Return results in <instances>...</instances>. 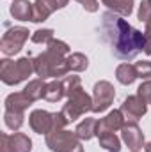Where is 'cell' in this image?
Instances as JSON below:
<instances>
[{"mask_svg":"<svg viewBox=\"0 0 151 152\" xmlns=\"http://www.w3.org/2000/svg\"><path fill=\"white\" fill-rule=\"evenodd\" d=\"M101 32L103 39L110 44L114 55L121 60H133L139 51H144L146 44V32L135 30L123 16L115 14L112 11H107L101 14Z\"/></svg>","mask_w":151,"mask_h":152,"instance_id":"1","label":"cell"},{"mask_svg":"<svg viewBox=\"0 0 151 152\" xmlns=\"http://www.w3.org/2000/svg\"><path fill=\"white\" fill-rule=\"evenodd\" d=\"M34 64H36V75L41 80H44V78H61V76H66V73L70 71L66 58L62 55L55 53V51H50V50H44V53L36 57Z\"/></svg>","mask_w":151,"mask_h":152,"instance_id":"2","label":"cell"},{"mask_svg":"<svg viewBox=\"0 0 151 152\" xmlns=\"http://www.w3.org/2000/svg\"><path fill=\"white\" fill-rule=\"evenodd\" d=\"M46 147L52 152H84L80 138L71 131H52L46 134Z\"/></svg>","mask_w":151,"mask_h":152,"instance_id":"3","label":"cell"},{"mask_svg":"<svg viewBox=\"0 0 151 152\" xmlns=\"http://www.w3.org/2000/svg\"><path fill=\"white\" fill-rule=\"evenodd\" d=\"M87 112H93V97L89 94H85V90H78L73 96H70L68 103L62 108V113L66 115L68 122H73L76 118H80L82 115Z\"/></svg>","mask_w":151,"mask_h":152,"instance_id":"4","label":"cell"},{"mask_svg":"<svg viewBox=\"0 0 151 152\" xmlns=\"http://www.w3.org/2000/svg\"><path fill=\"white\" fill-rule=\"evenodd\" d=\"M29 34H30V32H29L27 28H23V27H13V28H9V30L4 34L2 41H0V50H2V53L7 55V57L16 55V53L23 48L25 41L29 39Z\"/></svg>","mask_w":151,"mask_h":152,"instance_id":"5","label":"cell"},{"mask_svg":"<svg viewBox=\"0 0 151 152\" xmlns=\"http://www.w3.org/2000/svg\"><path fill=\"white\" fill-rule=\"evenodd\" d=\"M114 97H115V90H114L110 81H98L94 85V92H93V112L94 113H101L105 112L110 104H112Z\"/></svg>","mask_w":151,"mask_h":152,"instance_id":"6","label":"cell"},{"mask_svg":"<svg viewBox=\"0 0 151 152\" xmlns=\"http://www.w3.org/2000/svg\"><path fill=\"white\" fill-rule=\"evenodd\" d=\"M148 110V103L139 97V96H130L124 99V103L121 104V112L124 115L126 122H137Z\"/></svg>","mask_w":151,"mask_h":152,"instance_id":"7","label":"cell"},{"mask_svg":"<svg viewBox=\"0 0 151 152\" xmlns=\"http://www.w3.org/2000/svg\"><path fill=\"white\" fill-rule=\"evenodd\" d=\"M126 124V118L121 110H114L107 115L105 118L98 120V129H96V136L107 134V133H115L119 129H123V126Z\"/></svg>","mask_w":151,"mask_h":152,"instance_id":"8","label":"cell"},{"mask_svg":"<svg viewBox=\"0 0 151 152\" xmlns=\"http://www.w3.org/2000/svg\"><path fill=\"white\" fill-rule=\"evenodd\" d=\"M121 136H123V142L128 145L130 151H139L144 145V134L139 129L137 122H126L121 129Z\"/></svg>","mask_w":151,"mask_h":152,"instance_id":"9","label":"cell"},{"mask_svg":"<svg viewBox=\"0 0 151 152\" xmlns=\"http://www.w3.org/2000/svg\"><path fill=\"white\" fill-rule=\"evenodd\" d=\"M29 126L38 134H48L53 127V117L46 110H34L29 117Z\"/></svg>","mask_w":151,"mask_h":152,"instance_id":"10","label":"cell"},{"mask_svg":"<svg viewBox=\"0 0 151 152\" xmlns=\"http://www.w3.org/2000/svg\"><path fill=\"white\" fill-rule=\"evenodd\" d=\"M0 78L5 85H18L20 81H23L20 75L18 60H9V58L0 60Z\"/></svg>","mask_w":151,"mask_h":152,"instance_id":"11","label":"cell"},{"mask_svg":"<svg viewBox=\"0 0 151 152\" xmlns=\"http://www.w3.org/2000/svg\"><path fill=\"white\" fill-rule=\"evenodd\" d=\"M11 16L14 20H20V21H32V14H34V5L29 2V0H13L11 4V9H9Z\"/></svg>","mask_w":151,"mask_h":152,"instance_id":"12","label":"cell"},{"mask_svg":"<svg viewBox=\"0 0 151 152\" xmlns=\"http://www.w3.org/2000/svg\"><path fill=\"white\" fill-rule=\"evenodd\" d=\"M34 101L25 94V92H14L9 94L5 97V110H18V112H25Z\"/></svg>","mask_w":151,"mask_h":152,"instance_id":"13","label":"cell"},{"mask_svg":"<svg viewBox=\"0 0 151 152\" xmlns=\"http://www.w3.org/2000/svg\"><path fill=\"white\" fill-rule=\"evenodd\" d=\"M57 9H59V7H57V4H55L53 0H36L32 21H36V23L44 21V20H46L53 11H57Z\"/></svg>","mask_w":151,"mask_h":152,"instance_id":"14","label":"cell"},{"mask_svg":"<svg viewBox=\"0 0 151 152\" xmlns=\"http://www.w3.org/2000/svg\"><path fill=\"white\" fill-rule=\"evenodd\" d=\"M115 78H117L119 83L130 85V83H133V81L139 78V75H137V67H135L133 64L124 62V64L117 66V69H115Z\"/></svg>","mask_w":151,"mask_h":152,"instance_id":"15","label":"cell"},{"mask_svg":"<svg viewBox=\"0 0 151 152\" xmlns=\"http://www.w3.org/2000/svg\"><path fill=\"white\" fill-rule=\"evenodd\" d=\"M96 129H98V120L96 118H84L75 129V134L80 140H91L93 136H96Z\"/></svg>","mask_w":151,"mask_h":152,"instance_id":"16","label":"cell"},{"mask_svg":"<svg viewBox=\"0 0 151 152\" xmlns=\"http://www.w3.org/2000/svg\"><path fill=\"white\" fill-rule=\"evenodd\" d=\"M101 2L119 16H130L133 11V0H101Z\"/></svg>","mask_w":151,"mask_h":152,"instance_id":"17","label":"cell"},{"mask_svg":"<svg viewBox=\"0 0 151 152\" xmlns=\"http://www.w3.org/2000/svg\"><path fill=\"white\" fill-rule=\"evenodd\" d=\"M66 96L64 92V85H62V80L61 81H50L46 83V90H44V99L50 101V103H59L62 97Z\"/></svg>","mask_w":151,"mask_h":152,"instance_id":"18","label":"cell"},{"mask_svg":"<svg viewBox=\"0 0 151 152\" xmlns=\"http://www.w3.org/2000/svg\"><path fill=\"white\" fill-rule=\"evenodd\" d=\"M11 149L13 152H30L32 142L25 133H14L11 134Z\"/></svg>","mask_w":151,"mask_h":152,"instance_id":"19","label":"cell"},{"mask_svg":"<svg viewBox=\"0 0 151 152\" xmlns=\"http://www.w3.org/2000/svg\"><path fill=\"white\" fill-rule=\"evenodd\" d=\"M44 90H46V83L39 78V80H32L27 83V87L23 88V92L32 99V101H38L44 97Z\"/></svg>","mask_w":151,"mask_h":152,"instance_id":"20","label":"cell"},{"mask_svg":"<svg viewBox=\"0 0 151 152\" xmlns=\"http://www.w3.org/2000/svg\"><path fill=\"white\" fill-rule=\"evenodd\" d=\"M66 62H68L70 71H76V73L85 71L87 66H89V60H87V57L84 53H71V55H68Z\"/></svg>","mask_w":151,"mask_h":152,"instance_id":"21","label":"cell"},{"mask_svg":"<svg viewBox=\"0 0 151 152\" xmlns=\"http://www.w3.org/2000/svg\"><path fill=\"white\" fill-rule=\"evenodd\" d=\"M23 112H18V110H5L4 113V122L9 129L13 131H18L21 126H23Z\"/></svg>","mask_w":151,"mask_h":152,"instance_id":"22","label":"cell"},{"mask_svg":"<svg viewBox=\"0 0 151 152\" xmlns=\"http://www.w3.org/2000/svg\"><path fill=\"white\" fill-rule=\"evenodd\" d=\"M98 140H100V145H101L105 151H109V152H119L121 151V142H119V138H117L114 133L101 134V136H98Z\"/></svg>","mask_w":151,"mask_h":152,"instance_id":"23","label":"cell"},{"mask_svg":"<svg viewBox=\"0 0 151 152\" xmlns=\"http://www.w3.org/2000/svg\"><path fill=\"white\" fill-rule=\"evenodd\" d=\"M53 34L55 32L52 28H39L30 36V41L36 42V44H50L53 41Z\"/></svg>","mask_w":151,"mask_h":152,"instance_id":"24","label":"cell"},{"mask_svg":"<svg viewBox=\"0 0 151 152\" xmlns=\"http://www.w3.org/2000/svg\"><path fill=\"white\" fill-rule=\"evenodd\" d=\"M62 85H64V92H66L68 97L73 96L78 90H82V83H80L78 76H66V78H62Z\"/></svg>","mask_w":151,"mask_h":152,"instance_id":"25","label":"cell"},{"mask_svg":"<svg viewBox=\"0 0 151 152\" xmlns=\"http://www.w3.org/2000/svg\"><path fill=\"white\" fill-rule=\"evenodd\" d=\"M139 20L141 21H150L151 20V0H142L141 5H139V12H137Z\"/></svg>","mask_w":151,"mask_h":152,"instance_id":"26","label":"cell"},{"mask_svg":"<svg viewBox=\"0 0 151 152\" xmlns=\"http://www.w3.org/2000/svg\"><path fill=\"white\" fill-rule=\"evenodd\" d=\"M135 67H137V75H139V78H142V80H151V62L150 60L137 62Z\"/></svg>","mask_w":151,"mask_h":152,"instance_id":"27","label":"cell"},{"mask_svg":"<svg viewBox=\"0 0 151 152\" xmlns=\"http://www.w3.org/2000/svg\"><path fill=\"white\" fill-rule=\"evenodd\" d=\"M137 96L142 97L146 103H150L151 104V80H146V81L137 88Z\"/></svg>","mask_w":151,"mask_h":152,"instance_id":"28","label":"cell"},{"mask_svg":"<svg viewBox=\"0 0 151 152\" xmlns=\"http://www.w3.org/2000/svg\"><path fill=\"white\" fill-rule=\"evenodd\" d=\"M78 4H82V7L89 12H96L98 11V0H76Z\"/></svg>","mask_w":151,"mask_h":152,"instance_id":"29","label":"cell"},{"mask_svg":"<svg viewBox=\"0 0 151 152\" xmlns=\"http://www.w3.org/2000/svg\"><path fill=\"white\" fill-rule=\"evenodd\" d=\"M0 140H2V152H13V149H11V134L2 133Z\"/></svg>","mask_w":151,"mask_h":152,"instance_id":"30","label":"cell"},{"mask_svg":"<svg viewBox=\"0 0 151 152\" xmlns=\"http://www.w3.org/2000/svg\"><path fill=\"white\" fill-rule=\"evenodd\" d=\"M53 2L57 4V7H59V9H62V7H66V5H68V2H70V0H53Z\"/></svg>","mask_w":151,"mask_h":152,"instance_id":"31","label":"cell"},{"mask_svg":"<svg viewBox=\"0 0 151 152\" xmlns=\"http://www.w3.org/2000/svg\"><path fill=\"white\" fill-rule=\"evenodd\" d=\"M146 34L151 36V20H150V21H146Z\"/></svg>","mask_w":151,"mask_h":152,"instance_id":"32","label":"cell"},{"mask_svg":"<svg viewBox=\"0 0 151 152\" xmlns=\"http://www.w3.org/2000/svg\"><path fill=\"white\" fill-rule=\"evenodd\" d=\"M146 152H151V142L148 143V145H146Z\"/></svg>","mask_w":151,"mask_h":152,"instance_id":"33","label":"cell"},{"mask_svg":"<svg viewBox=\"0 0 151 152\" xmlns=\"http://www.w3.org/2000/svg\"><path fill=\"white\" fill-rule=\"evenodd\" d=\"M132 152H139V151H132Z\"/></svg>","mask_w":151,"mask_h":152,"instance_id":"34","label":"cell"}]
</instances>
